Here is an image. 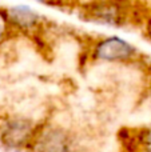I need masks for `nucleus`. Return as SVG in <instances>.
<instances>
[{
  "mask_svg": "<svg viewBox=\"0 0 151 152\" xmlns=\"http://www.w3.org/2000/svg\"><path fill=\"white\" fill-rule=\"evenodd\" d=\"M39 124L20 115H10L0 120V144L7 150H28Z\"/></svg>",
  "mask_w": 151,
  "mask_h": 152,
  "instance_id": "39448f33",
  "label": "nucleus"
},
{
  "mask_svg": "<svg viewBox=\"0 0 151 152\" xmlns=\"http://www.w3.org/2000/svg\"><path fill=\"white\" fill-rule=\"evenodd\" d=\"M16 37L19 36L11 26L7 11H5V8L0 7V50L4 48L10 42L15 40Z\"/></svg>",
  "mask_w": 151,
  "mask_h": 152,
  "instance_id": "0eeeda50",
  "label": "nucleus"
},
{
  "mask_svg": "<svg viewBox=\"0 0 151 152\" xmlns=\"http://www.w3.org/2000/svg\"><path fill=\"white\" fill-rule=\"evenodd\" d=\"M119 143L125 152H151V128L126 127L119 131Z\"/></svg>",
  "mask_w": 151,
  "mask_h": 152,
  "instance_id": "423d86ee",
  "label": "nucleus"
},
{
  "mask_svg": "<svg viewBox=\"0 0 151 152\" xmlns=\"http://www.w3.org/2000/svg\"><path fill=\"white\" fill-rule=\"evenodd\" d=\"M86 21L104 27L128 26L135 21V8L130 0H91L79 7Z\"/></svg>",
  "mask_w": 151,
  "mask_h": 152,
  "instance_id": "f03ea898",
  "label": "nucleus"
},
{
  "mask_svg": "<svg viewBox=\"0 0 151 152\" xmlns=\"http://www.w3.org/2000/svg\"><path fill=\"white\" fill-rule=\"evenodd\" d=\"M142 28H143V34L151 43V12H149L144 18L143 23H142Z\"/></svg>",
  "mask_w": 151,
  "mask_h": 152,
  "instance_id": "1a4fd4ad",
  "label": "nucleus"
},
{
  "mask_svg": "<svg viewBox=\"0 0 151 152\" xmlns=\"http://www.w3.org/2000/svg\"><path fill=\"white\" fill-rule=\"evenodd\" d=\"M40 4L48 5V7H56V8H71L76 7V0H34Z\"/></svg>",
  "mask_w": 151,
  "mask_h": 152,
  "instance_id": "6e6552de",
  "label": "nucleus"
},
{
  "mask_svg": "<svg viewBox=\"0 0 151 152\" xmlns=\"http://www.w3.org/2000/svg\"><path fill=\"white\" fill-rule=\"evenodd\" d=\"M5 11L11 26L18 36L28 37L32 42L39 43L42 48L45 47V34L48 31L50 21L42 12L26 3L12 4L5 8Z\"/></svg>",
  "mask_w": 151,
  "mask_h": 152,
  "instance_id": "7ed1b4c3",
  "label": "nucleus"
},
{
  "mask_svg": "<svg viewBox=\"0 0 151 152\" xmlns=\"http://www.w3.org/2000/svg\"><path fill=\"white\" fill-rule=\"evenodd\" d=\"M82 55L87 63L117 64L131 66L139 64L143 60V53L133 42L122 35L110 34L92 37L84 43Z\"/></svg>",
  "mask_w": 151,
  "mask_h": 152,
  "instance_id": "f257e3e1",
  "label": "nucleus"
},
{
  "mask_svg": "<svg viewBox=\"0 0 151 152\" xmlns=\"http://www.w3.org/2000/svg\"><path fill=\"white\" fill-rule=\"evenodd\" d=\"M29 152H75V135L62 124L44 121L40 123L28 148Z\"/></svg>",
  "mask_w": 151,
  "mask_h": 152,
  "instance_id": "20e7f679",
  "label": "nucleus"
}]
</instances>
